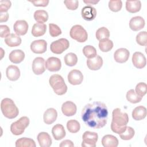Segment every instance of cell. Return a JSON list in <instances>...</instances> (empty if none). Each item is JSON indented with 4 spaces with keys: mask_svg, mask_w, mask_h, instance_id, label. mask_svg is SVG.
<instances>
[{
    "mask_svg": "<svg viewBox=\"0 0 147 147\" xmlns=\"http://www.w3.org/2000/svg\"><path fill=\"white\" fill-rule=\"evenodd\" d=\"M108 110L106 105L101 102L86 105L82 111V118L85 124L94 129L102 128L107 123Z\"/></svg>",
    "mask_w": 147,
    "mask_h": 147,
    "instance_id": "cell-1",
    "label": "cell"
},
{
    "mask_svg": "<svg viewBox=\"0 0 147 147\" xmlns=\"http://www.w3.org/2000/svg\"><path fill=\"white\" fill-rule=\"evenodd\" d=\"M1 109L3 115L9 119H13L17 117L19 113L18 107L14 101L8 98H4L1 102Z\"/></svg>",
    "mask_w": 147,
    "mask_h": 147,
    "instance_id": "cell-2",
    "label": "cell"
},
{
    "mask_svg": "<svg viewBox=\"0 0 147 147\" xmlns=\"http://www.w3.org/2000/svg\"><path fill=\"white\" fill-rule=\"evenodd\" d=\"M49 83L57 95H62L66 93L67 86L61 75L58 74L52 75L49 79Z\"/></svg>",
    "mask_w": 147,
    "mask_h": 147,
    "instance_id": "cell-3",
    "label": "cell"
},
{
    "mask_svg": "<svg viewBox=\"0 0 147 147\" xmlns=\"http://www.w3.org/2000/svg\"><path fill=\"white\" fill-rule=\"evenodd\" d=\"M29 122V118L26 116L22 117L18 120L11 123L10 126V131L14 135H21L28 126Z\"/></svg>",
    "mask_w": 147,
    "mask_h": 147,
    "instance_id": "cell-4",
    "label": "cell"
},
{
    "mask_svg": "<svg viewBox=\"0 0 147 147\" xmlns=\"http://www.w3.org/2000/svg\"><path fill=\"white\" fill-rule=\"evenodd\" d=\"M70 37L79 42H85L88 38V34L86 29L80 25L73 26L69 32Z\"/></svg>",
    "mask_w": 147,
    "mask_h": 147,
    "instance_id": "cell-5",
    "label": "cell"
},
{
    "mask_svg": "<svg viewBox=\"0 0 147 147\" xmlns=\"http://www.w3.org/2000/svg\"><path fill=\"white\" fill-rule=\"evenodd\" d=\"M112 122L118 126H126L129 122L128 115L126 113H122L120 109L116 108L112 113Z\"/></svg>",
    "mask_w": 147,
    "mask_h": 147,
    "instance_id": "cell-6",
    "label": "cell"
},
{
    "mask_svg": "<svg viewBox=\"0 0 147 147\" xmlns=\"http://www.w3.org/2000/svg\"><path fill=\"white\" fill-rule=\"evenodd\" d=\"M69 47V43L66 38L58 39L51 44V51L55 54H61Z\"/></svg>",
    "mask_w": 147,
    "mask_h": 147,
    "instance_id": "cell-7",
    "label": "cell"
},
{
    "mask_svg": "<svg viewBox=\"0 0 147 147\" xmlns=\"http://www.w3.org/2000/svg\"><path fill=\"white\" fill-rule=\"evenodd\" d=\"M83 141L82 146L83 147H95L96 142L98 139V135L95 132L90 131H85L82 136Z\"/></svg>",
    "mask_w": 147,
    "mask_h": 147,
    "instance_id": "cell-8",
    "label": "cell"
},
{
    "mask_svg": "<svg viewBox=\"0 0 147 147\" xmlns=\"http://www.w3.org/2000/svg\"><path fill=\"white\" fill-rule=\"evenodd\" d=\"M30 47L31 51L34 53H43L47 51V42L44 40H34L30 44Z\"/></svg>",
    "mask_w": 147,
    "mask_h": 147,
    "instance_id": "cell-9",
    "label": "cell"
},
{
    "mask_svg": "<svg viewBox=\"0 0 147 147\" xmlns=\"http://www.w3.org/2000/svg\"><path fill=\"white\" fill-rule=\"evenodd\" d=\"M45 68L51 72H56L61 67V60L56 57H50L45 61Z\"/></svg>",
    "mask_w": 147,
    "mask_h": 147,
    "instance_id": "cell-10",
    "label": "cell"
},
{
    "mask_svg": "<svg viewBox=\"0 0 147 147\" xmlns=\"http://www.w3.org/2000/svg\"><path fill=\"white\" fill-rule=\"evenodd\" d=\"M45 60L41 57H36L32 63V70L34 74L39 75L45 71Z\"/></svg>",
    "mask_w": 147,
    "mask_h": 147,
    "instance_id": "cell-11",
    "label": "cell"
},
{
    "mask_svg": "<svg viewBox=\"0 0 147 147\" xmlns=\"http://www.w3.org/2000/svg\"><path fill=\"white\" fill-rule=\"evenodd\" d=\"M68 80L71 84L78 85L82 83L83 80L82 73L78 69H72L68 74Z\"/></svg>",
    "mask_w": 147,
    "mask_h": 147,
    "instance_id": "cell-12",
    "label": "cell"
},
{
    "mask_svg": "<svg viewBox=\"0 0 147 147\" xmlns=\"http://www.w3.org/2000/svg\"><path fill=\"white\" fill-rule=\"evenodd\" d=\"M131 60L133 65L138 69L145 67L146 64V57L144 55L140 52H134L132 56Z\"/></svg>",
    "mask_w": 147,
    "mask_h": 147,
    "instance_id": "cell-13",
    "label": "cell"
},
{
    "mask_svg": "<svg viewBox=\"0 0 147 147\" xmlns=\"http://www.w3.org/2000/svg\"><path fill=\"white\" fill-rule=\"evenodd\" d=\"M130 55L129 51L123 48L118 49L114 53V58L116 62L123 63L127 61Z\"/></svg>",
    "mask_w": 147,
    "mask_h": 147,
    "instance_id": "cell-14",
    "label": "cell"
},
{
    "mask_svg": "<svg viewBox=\"0 0 147 147\" xmlns=\"http://www.w3.org/2000/svg\"><path fill=\"white\" fill-rule=\"evenodd\" d=\"M28 24L25 20H17L15 22L13 29L16 34L18 36L25 35L28 30Z\"/></svg>",
    "mask_w": 147,
    "mask_h": 147,
    "instance_id": "cell-15",
    "label": "cell"
},
{
    "mask_svg": "<svg viewBox=\"0 0 147 147\" xmlns=\"http://www.w3.org/2000/svg\"><path fill=\"white\" fill-rule=\"evenodd\" d=\"M96 10L95 7L92 6H86L82 8L81 14L83 18L86 21L93 20L96 16Z\"/></svg>",
    "mask_w": 147,
    "mask_h": 147,
    "instance_id": "cell-16",
    "label": "cell"
},
{
    "mask_svg": "<svg viewBox=\"0 0 147 147\" xmlns=\"http://www.w3.org/2000/svg\"><path fill=\"white\" fill-rule=\"evenodd\" d=\"M77 107L76 105L71 101H66L61 106V111L63 114L67 117L75 115L76 113Z\"/></svg>",
    "mask_w": 147,
    "mask_h": 147,
    "instance_id": "cell-17",
    "label": "cell"
},
{
    "mask_svg": "<svg viewBox=\"0 0 147 147\" xmlns=\"http://www.w3.org/2000/svg\"><path fill=\"white\" fill-rule=\"evenodd\" d=\"M145 20L141 16H136L132 17L129 21V27L133 31H138L145 26Z\"/></svg>",
    "mask_w": 147,
    "mask_h": 147,
    "instance_id": "cell-18",
    "label": "cell"
},
{
    "mask_svg": "<svg viewBox=\"0 0 147 147\" xmlns=\"http://www.w3.org/2000/svg\"><path fill=\"white\" fill-rule=\"evenodd\" d=\"M6 76L11 81H16L20 76V71L18 67L14 65H9L6 70Z\"/></svg>",
    "mask_w": 147,
    "mask_h": 147,
    "instance_id": "cell-19",
    "label": "cell"
},
{
    "mask_svg": "<svg viewBox=\"0 0 147 147\" xmlns=\"http://www.w3.org/2000/svg\"><path fill=\"white\" fill-rule=\"evenodd\" d=\"M87 65L91 70H98L100 69L103 65L102 58L100 56L96 55L94 58L88 59L87 60Z\"/></svg>",
    "mask_w": 147,
    "mask_h": 147,
    "instance_id": "cell-20",
    "label": "cell"
},
{
    "mask_svg": "<svg viewBox=\"0 0 147 147\" xmlns=\"http://www.w3.org/2000/svg\"><path fill=\"white\" fill-rule=\"evenodd\" d=\"M57 117V111L53 108H49L44 113V115H43L44 122L47 125L52 124L56 120Z\"/></svg>",
    "mask_w": 147,
    "mask_h": 147,
    "instance_id": "cell-21",
    "label": "cell"
},
{
    "mask_svg": "<svg viewBox=\"0 0 147 147\" xmlns=\"http://www.w3.org/2000/svg\"><path fill=\"white\" fill-rule=\"evenodd\" d=\"M9 58L11 62L14 64H18L24 60L25 53L21 49L13 50L10 53Z\"/></svg>",
    "mask_w": 147,
    "mask_h": 147,
    "instance_id": "cell-22",
    "label": "cell"
},
{
    "mask_svg": "<svg viewBox=\"0 0 147 147\" xmlns=\"http://www.w3.org/2000/svg\"><path fill=\"white\" fill-rule=\"evenodd\" d=\"M37 138L41 147H49L52 145V138L47 132H40Z\"/></svg>",
    "mask_w": 147,
    "mask_h": 147,
    "instance_id": "cell-23",
    "label": "cell"
},
{
    "mask_svg": "<svg viewBox=\"0 0 147 147\" xmlns=\"http://www.w3.org/2000/svg\"><path fill=\"white\" fill-rule=\"evenodd\" d=\"M118 143L117 138L111 134L105 135L102 139V144L104 147H117Z\"/></svg>",
    "mask_w": 147,
    "mask_h": 147,
    "instance_id": "cell-24",
    "label": "cell"
},
{
    "mask_svg": "<svg viewBox=\"0 0 147 147\" xmlns=\"http://www.w3.org/2000/svg\"><path fill=\"white\" fill-rule=\"evenodd\" d=\"M52 133L53 138L56 140H60L64 138L66 135L64 126L59 123L53 126L52 129Z\"/></svg>",
    "mask_w": 147,
    "mask_h": 147,
    "instance_id": "cell-25",
    "label": "cell"
},
{
    "mask_svg": "<svg viewBox=\"0 0 147 147\" xmlns=\"http://www.w3.org/2000/svg\"><path fill=\"white\" fill-rule=\"evenodd\" d=\"M131 115L133 118L136 121L144 119L146 116V109L143 106H138L134 109Z\"/></svg>",
    "mask_w": 147,
    "mask_h": 147,
    "instance_id": "cell-26",
    "label": "cell"
},
{
    "mask_svg": "<svg viewBox=\"0 0 147 147\" xmlns=\"http://www.w3.org/2000/svg\"><path fill=\"white\" fill-rule=\"evenodd\" d=\"M5 42L10 47H17L21 44V38L17 34L11 33L5 37Z\"/></svg>",
    "mask_w": 147,
    "mask_h": 147,
    "instance_id": "cell-27",
    "label": "cell"
},
{
    "mask_svg": "<svg viewBox=\"0 0 147 147\" xmlns=\"http://www.w3.org/2000/svg\"><path fill=\"white\" fill-rule=\"evenodd\" d=\"M47 30V25L44 23L37 22L34 24L32 29V34L34 37L43 36Z\"/></svg>",
    "mask_w": 147,
    "mask_h": 147,
    "instance_id": "cell-28",
    "label": "cell"
},
{
    "mask_svg": "<svg viewBox=\"0 0 147 147\" xmlns=\"http://www.w3.org/2000/svg\"><path fill=\"white\" fill-rule=\"evenodd\" d=\"M141 7L140 1H127L126 2V9L131 13H135L139 11Z\"/></svg>",
    "mask_w": 147,
    "mask_h": 147,
    "instance_id": "cell-29",
    "label": "cell"
},
{
    "mask_svg": "<svg viewBox=\"0 0 147 147\" xmlns=\"http://www.w3.org/2000/svg\"><path fill=\"white\" fill-rule=\"evenodd\" d=\"M34 141L31 138L22 137L16 141V147H36Z\"/></svg>",
    "mask_w": 147,
    "mask_h": 147,
    "instance_id": "cell-30",
    "label": "cell"
},
{
    "mask_svg": "<svg viewBox=\"0 0 147 147\" xmlns=\"http://www.w3.org/2000/svg\"><path fill=\"white\" fill-rule=\"evenodd\" d=\"M34 18L40 23H44L48 20V14L44 10H37L34 13Z\"/></svg>",
    "mask_w": 147,
    "mask_h": 147,
    "instance_id": "cell-31",
    "label": "cell"
},
{
    "mask_svg": "<svg viewBox=\"0 0 147 147\" xmlns=\"http://www.w3.org/2000/svg\"><path fill=\"white\" fill-rule=\"evenodd\" d=\"M113 47V42L109 39H103L99 41V48L101 51L107 52L111 50Z\"/></svg>",
    "mask_w": 147,
    "mask_h": 147,
    "instance_id": "cell-32",
    "label": "cell"
},
{
    "mask_svg": "<svg viewBox=\"0 0 147 147\" xmlns=\"http://www.w3.org/2000/svg\"><path fill=\"white\" fill-rule=\"evenodd\" d=\"M126 96L127 100L131 103H138L142 99V97L138 95L133 89H130L126 93Z\"/></svg>",
    "mask_w": 147,
    "mask_h": 147,
    "instance_id": "cell-33",
    "label": "cell"
},
{
    "mask_svg": "<svg viewBox=\"0 0 147 147\" xmlns=\"http://www.w3.org/2000/svg\"><path fill=\"white\" fill-rule=\"evenodd\" d=\"M67 128L68 130L72 133H75L79 131L80 125L79 122L74 119L69 120L67 123Z\"/></svg>",
    "mask_w": 147,
    "mask_h": 147,
    "instance_id": "cell-34",
    "label": "cell"
},
{
    "mask_svg": "<svg viewBox=\"0 0 147 147\" xmlns=\"http://www.w3.org/2000/svg\"><path fill=\"white\" fill-rule=\"evenodd\" d=\"M95 35L96 39L99 41L103 39H109L110 37V32L107 28L101 27L96 30Z\"/></svg>",
    "mask_w": 147,
    "mask_h": 147,
    "instance_id": "cell-35",
    "label": "cell"
},
{
    "mask_svg": "<svg viewBox=\"0 0 147 147\" xmlns=\"http://www.w3.org/2000/svg\"><path fill=\"white\" fill-rule=\"evenodd\" d=\"M64 60L65 64L67 65L70 66V67L74 66L78 62L77 56L76 55V54L72 52L66 54L65 56H64Z\"/></svg>",
    "mask_w": 147,
    "mask_h": 147,
    "instance_id": "cell-36",
    "label": "cell"
},
{
    "mask_svg": "<svg viewBox=\"0 0 147 147\" xmlns=\"http://www.w3.org/2000/svg\"><path fill=\"white\" fill-rule=\"evenodd\" d=\"M83 53L87 59H92L97 55L96 50L92 45H86L83 48Z\"/></svg>",
    "mask_w": 147,
    "mask_h": 147,
    "instance_id": "cell-37",
    "label": "cell"
},
{
    "mask_svg": "<svg viewBox=\"0 0 147 147\" xmlns=\"http://www.w3.org/2000/svg\"><path fill=\"white\" fill-rule=\"evenodd\" d=\"M134 134L135 131L134 129H133L131 127L127 126L126 130L123 133L119 134V137L122 140H129L134 137Z\"/></svg>",
    "mask_w": 147,
    "mask_h": 147,
    "instance_id": "cell-38",
    "label": "cell"
},
{
    "mask_svg": "<svg viewBox=\"0 0 147 147\" xmlns=\"http://www.w3.org/2000/svg\"><path fill=\"white\" fill-rule=\"evenodd\" d=\"M136 42L141 46H146L147 45V33L146 31H142L138 33L136 36Z\"/></svg>",
    "mask_w": 147,
    "mask_h": 147,
    "instance_id": "cell-39",
    "label": "cell"
},
{
    "mask_svg": "<svg viewBox=\"0 0 147 147\" xmlns=\"http://www.w3.org/2000/svg\"><path fill=\"white\" fill-rule=\"evenodd\" d=\"M122 6L121 0H111L109 2V7L112 11L117 12L119 11Z\"/></svg>",
    "mask_w": 147,
    "mask_h": 147,
    "instance_id": "cell-40",
    "label": "cell"
},
{
    "mask_svg": "<svg viewBox=\"0 0 147 147\" xmlns=\"http://www.w3.org/2000/svg\"><path fill=\"white\" fill-rule=\"evenodd\" d=\"M136 93L141 97H143L147 92V85L145 83L140 82L136 87Z\"/></svg>",
    "mask_w": 147,
    "mask_h": 147,
    "instance_id": "cell-41",
    "label": "cell"
},
{
    "mask_svg": "<svg viewBox=\"0 0 147 147\" xmlns=\"http://www.w3.org/2000/svg\"><path fill=\"white\" fill-rule=\"evenodd\" d=\"M49 34L52 37H57L61 34V29L56 24H49Z\"/></svg>",
    "mask_w": 147,
    "mask_h": 147,
    "instance_id": "cell-42",
    "label": "cell"
},
{
    "mask_svg": "<svg viewBox=\"0 0 147 147\" xmlns=\"http://www.w3.org/2000/svg\"><path fill=\"white\" fill-rule=\"evenodd\" d=\"M127 126H118L115 123H114L113 122H111V130L117 133V134H121L122 133H123L126 129Z\"/></svg>",
    "mask_w": 147,
    "mask_h": 147,
    "instance_id": "cell-43",
    "label": "cell"
},
{
    "mask_svg": "<svg viewBox=\"0 0 147 147\" xmlns=\"http://www.w3.org/2000/svg\"><path fill=\"white\" fill-rule=\"evenodd\" d=\"M11 3L10 1L2 0L0 1V13L7 12L11 7Z\"/></svg>",
    "mask_w": 147,
    "mask_h": 147,
    "instance_id": "cell-44",
    "label": "cell"
},
{
    "mask_svg": "<svg viewBox=\"0 0 147 147\" xmlns=\"http://www.w3.org/2000/svg\"><path fill=\"white\" fill-rule=\"evenodd\" d=\"M64 3L67 9L71 10H76L79 6V2L77 0L64 1Z\"/></svg>",
    "mask_w": 147,
    "mask_h": 147,
    "instance_id": "cell-45",
    "label": "cell"
},
{
    "mask_svg": "<svg viewBox=\"0 0 147 147\" xmlns=\"http://www.w3.org/2000/svg\"><path fill=\"white\" fill-rule=\"evenodd\" d=\"M0 30H1V37H6L8 35L10 34V29L9 28L5 25H0Z\"/></svg>",
    "mask_w": 147,
    "mask_h": 147,
    "instance_id": "cell-46",
    "label": "cell"
},
{
    "mask_svg": "<svg viewBox=\"0 0 147 147\" xmlns=\"http://www.w3.org/2000/svg\"><path fill=\"white\" fill-rule=\"evenodd\" d=\"M30 2L32 3L35 6H42L45 7L49 3L48 0H37V1H29Z\"/></svg>",
    "mask_w": 147,
    "mask_h": 147,
    "instance_id": "cell-47",
    "label": "cell"
},
{
    "mask_svg": "<svg viewBox=\"0 0 147 147\" xmlns=\"http://www.w3.org/2000/svg\"><path fill=\"white\" fill-rule=\"evenodd\" d=\"M60 147H65V146H68V147H73L74 146V143L69 140H65L64 141H63L59 145Z\"/></svg>",
    "mask_w": 147,
    "mask_h": 147,
    "instance_id": "cell-48",
    "label": "cell"
},
{
    "mask_svg": "<svg viewBox=\"0 0 147 147\" xmlns=\"http://www.w3.org/2000/svg\"><path fill=\"white\" fill-rule=\"evenodd\" d=\"M9 18V14L7 12L0 13V22H6Z\"/></svg>",
    "mask_w": 147,
    "mask_h": 147,
    "instance_id": "cell-49",
    "label": "cell"
},
{
    "mask_svg": "<svg viewBox=\"0 0 147 147\" xmlns=\"http://www.w3.org/2000/svg\"><path fill=\"white\" fill-rule=\"evenodd\" d=\"M83 2L87 4H90V5H95L97 3L99 2V1H91V0H88V1H83Z\"/></svg>",
    "mask_w": 147,
    "mask_h": 147,
    "instance_id": "cell-50",
    "label": "cell"
}]
</instances>
